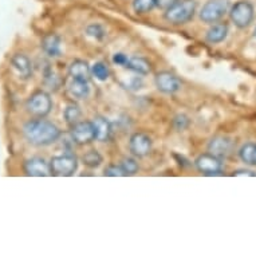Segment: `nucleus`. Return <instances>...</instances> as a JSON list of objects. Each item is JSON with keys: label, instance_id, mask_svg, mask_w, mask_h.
Returning <instances> with one entry per match:
<instances>
[{"label": "nucleus", "instance_id": "obj_19", "mask_svg": "<svg viewBox=\"0 0 256 256\" xmlns=\"http://www.w3.org/2000/svg\"><path fill=\"white\" fill-rule=\"evenodd\" d=\"M228 34V27L227 24H224V23H218V24L212 26L210 30H208V32H206V40L210 43H220L222 42L224 39L227 38Z\"/></svg>", "mask_w": 256, "mask_h": 256}, {"label": "nucleus", "instance_id": "obj_12", "mask_svg": "<svg viewBox=\"0 0 256 256\" xmlns=\"http://www.w3.org/2000/svg\"><path fill=\"white\" fill-rule=\"evenodd\" d=\"M24 172L32 177H46L51 174L50 164L40 157H32L26 161Z\"/></svg>", "mask_w": 256, "mask_h": 256}, {"label": "nucleus", "instance_id": "obj_2", "mask_svg": "<svg viewBox=\"0 0 256 256\" xmlns=\"http://www.w3.org/2000/svg\"><path fill=\"white\" fill-rule=\"evenodd\" d=\"M194 0H178L176 4L165 11V19L173 24H184L194 16L196 12Z\"/></svg>", "mask_w": 256, "mask_h": 256}, {"label": "nucleus", "instance_id": "obj_26", "mask_svg": "<svg viewBox=\"0 0 256 256\" xmlns=\"http://www.w3.org/2000/svg\"><path fill=\"white\" fill-rule=\"evenodd\" d=\"M86 32H88V35L98 39V40H101L105 36V30H104V27L101 24H90L88 27V30H86Z\"/></svg>", "mask_w": 256, "mask_h": 256}, {"label": "nucleus", "instance_id": "obj_5", "mask_svg": "<svg viewBox=\"0 0 256 256\" xmlns=\"http://www.w3.org/2000/svg\"><path fill=\"white\" fill-rule=\"evenodd\" d=\"M230 16H231V20L235 23L236 27L246 28L251 24L252 19H254V7L250 2L240 0L232 6Z\"/></svg>", "mask_w": 256, "mask_h": 256}, {"label": "nucleus", "instance_id": "obj_3", "mask_svg": "<svg viewBox=\"0 0 256 256\" xmlns=\"http://www.w3.org/2000/svg\"><path fill=\"white\" fill-rule=\"evenodd\" d=\"M228 0H208L200 11V19L204 23H216L228 11Z\"/></svg>", "mask_w": 256, "mask_h": 256}, {"label": "nucleus", "instance_id": "obj_14", "mask_svg": "<svg viewBox=\"0 0 256 256\" xmlns=\"http://www.w3.org/2000/svg\"><path fill=\"white\" fill-rule=\"evenodd\" d=\"M90 74H92V68L84 60H74L68 68V76H72V80H90Z\"/></svg>", "mask_w": 256, "mask_h": 256}, {"label": "nucleus", "instance_id": "obj_8", "mask_svg": "<svg viewBox=\"0 0 256 256\" xmlns=\"http://www.w3.org/2000/svg\"><path fill=\"white\" fill-rule=\"evenodd\" d=\"M194 165L200 172L206 176H218V174H222V160L210 153L198 156L194 161Z\"/></svg>", "mask_w": 256, "mask_h": 256}, {"label": "nucleus", "instance_id": "obj_30", "mask_svg": "<svg viewBox=\"0 0 256 256\" xmlns=\"http://www.w3.org/2000/svg\"><path fill=\"white\" fill-rule=\"evenodd\" d=\"M234 176H256V173H254L252 170H246V169H239L234 172Z\"/></svg>", "mask_w": 256, "mask_h": 256}, {"label": "nucleus", "instance_id": "obj_6", "mask_svg": "<svg viewBox=\"0 0 256 256\" xmlns=\"http://www.w3.org/2000/svg\"><path fill=\"white\" fill-rule=\"evenodd\" d=\"M52 109V101L50 96L44 92H36L27 101V110L36 117L43 118Z\"/></svg>", "mask_w": 256, "mask_h": 256}, {"label": "nucleus", "instance_id": "obj_4", "mask_svg": "<svg viewBox=\"0 0 256 256\" xmlns=\"http://www.w3.org/2000/svg\"><path fill=\"white\" fill-rule=\"evenodd\" d=\"M78 168V161L72 154H62L52 157L50 161L51 174L60 177L72 176Z\"/></svg>", "mask_w": 256, "mask_h": 256}, {"label": "nucleus", "instance_id": "obj_25", "mask_svg": "<svg viewBox=\"0 0 256 256\" xmlns=\"http://www.w3.org/2000/svg\"><path fill=\"white\" fill-rule=\"evenodd\" d=\"M121 166L124 169V172L126 173V176H133V174L138 172V164L136 162L134 158H130V157L122 160Z\"/></svg>", "mask_w": 256, "mask_h": 256}, {"label": "nucleus", "instance_id": "obj_21", "mask_svg": "<svg viewBox=\"0 0 256 256\" xmlns=\"http://www.w3.org/2000/svg\"><path fill=\"white\" fill-rule=\"evenodd\" d=\"M92 76H96V80H106L109 78L110 76V72H109V68H108V64L104 62H96L92 64Z\"/></svg>", "mask_w": 256, "mask_h": 256}, {"label": "nucleus", "instance_id": "obj_28", "mask_svg": "<svg viewBox=\"0 0 256 256\" xmlns=\"http://www.w3.org/2000/svg\"><path fill=\"white\" fill-rule=\"evenodd\" d=\"M113 62L116 63L117 66H122V68H126V66H128V62H129V58H128L125 54H122V52H118V54L113 55Z\"/></svg>", "mask_w": 256, "mask_h": 256}, {"label": "nucleus", "instance_id": "obj_9", "mask_svg": "<svg viewBox=\"0 0 256 256\" xmlns=\"http://www.w3.org/2000/svg\"><path fill=\"white\" fill-rule=\"evenodd\" d=\"M129 149L136 157H145L152 150V140L145 133H134L129 141Z\"/></svg>", "mask_w": 256, "mask_h": 256}, {"label": "nucleus", "instance_id": "obj_29", "mask_svg": "<svg viewBox=\"0 0 256 256\" xmlns=\"http://www.w3.org/2000/svg\"><path fill=\"white\" fill-rule=\"evenodd\" d=\"M178 0H156V7H158L161 10L170 8L172 6H174Z\"/></svg>", "mask_w": 256, "mask_h": 256}, {"label": "nucleus", "instance_id": "obj_18", "mask_svg": "<svg viewBox=\"0 0 256 256\" xmlns=\"http://www.w3.org/2000/svg\"><path fill=\"white\" fill-rule=\"evenodd\" d=\"M126 68H129L132 72H137L140 76H148L152 72V64L150 62L145 58H140V56H134V58H129L128 66Z\"/></svg>", "mask_w": 256, "mask_h": 256}, {"label": "nucleus", "instance_id": "obj_20", "mask_svg": "<svg viewBox=\"0 0 256 256\" xmlns=\"http://www.w3.org/2000/svg\"><path fill=\"white\" fill-rule=\"evenodd\" d=\"M240 158L247 165H256V144H246L240 148Z\"/></svg>", "mask_w": 256, "mask_h": 256}, {"label": "nucleus", "instance_id": "obj_23", "mask_svg": "<svg viewBox=\"0 0 256 256\" xmlns=\"http://www.w3.org/2000/svg\"><path fill=\"white\" fill-rule=\"evenodd\" d=\"M64 120L68 125H76V122H80V109L76 105H68L66 106V109L63 112Z\"/></svg>", "mask_w": 256, "mask_h": 256}, {"label": "nucleus", "instance_id": "obj_7", "mask_svg": "<svg viewBox=\"0 0 256 256\" xmlns=\"http://www.w3.org/2000/svg\"><path fill=\"white\" fill-rule=\"evenodd\" d=\"M96 140V130L92 121H80L72 126V141L76 145H84Z\"/></svg>", "mask_w": 256, "mask_h": 256}, {"label": "nucleus", "instance_id": "obj_17", "mask_svg": "<svg viewBox=\"0 0 256 256\" xmlns=\"http://www.w3.org/2000/svg\"><path fill=\"white\" fill-rule=\"evenodd\" d=\"M42 47L43 51L48 56H52V58H56L62 52V48H60V38H59L58 35H48V36H46V38L43 39Z\"/></svg>", "mask_w": 256, "mask_h": 256}, {"label": "nucleus", "instance_id": "obj_27", "mask_svg": "<svg viewBox=\"0 0 256 256\" xmlns=\"http://www.w3.org/2000/svg\"><path fill=\"white\" fill-rule=\"evenodd\" d=\"M105 176L109 177H124L126 176V173L124 172L121 165H109L105 169Z\"/></svg>", "mask_w": 256, "mask_h": 256}, {"label": "nucleus", "instance_id": "obj_16", "mask_svg": "<svg viewBox=\"0 0 256 256\" xmlns=\"http://www.w3.org/2000/svg\"><path fill=\"white\" fill-rule=\"evenodd\" d=\"M68 92L72 98L76 100H84L90 94V86L88 80H72V84H68Z\"/></svg>", "mask_w": 256, "mask_h": 256}, {"label": "nucleus", "instance_id": "obj_10", "mask_svg": "<svg viewBox=\"0 0 256 256\" xmlns=\"http://www.w3.org/2000/svg\"><path fill=\"white\" fill-rule=\"evenodd\" d=\"M154 82L160 92H165V94H173V92H178L181 88L180 80L168 72H158L156 76Z\"/></svg>", "mask_w": 256, "mask_h": 256}, {"label": "nucleus", "instance_id": "obj_11", "mask_svg": "<svg viewBox=\"0 0 256 256\" xmlns=\"http://www.w3.org/2000/svg\"><path fill=\"white\" fill-rule=\"evenodd\" d=\"M232 149H234V142L227 137L218 136L210 140V145H208V150L210 154L216 156L218 158L222 160L231 154Z\"/></svg>", "mask_w": 256, "mask_h": 256}, {"label": "nucleus", "instance_id": "obj_31", "mask_svg": "<svg viewBox=\"0 0 256 256\" xmlns=\"http://www.w3.org/2000/svg\"><path fill=\"white\" fill-rule=\"evenodd\" d=\"M255 36H256V28H255Z\"/></svg>", "mask_w": 256, "mask_h": 256}, {"label": "nucleus", "instance_id": "obj_13", "mask_svg": "<svg viewBox=\"0 0 256 256\" xmlns=\"http://www.w3.org/2000/svg\"><path fill=\"white\" fill-rule=\"evenodd\" d=\"M11 64H12L14 70L16 74L23 80H28L31 74H32V64L30 62V59L23 54L14 55L11 59Z\"/></svg>", "mask_w": 256, "mask_h": 256}, {"label": "nucleus", "instance_id": "obj_24", "mask_svg": "<svg viewBox=\"0 0 256 256\" xmlns=\"http://www.w3.org/2000/svg\"><path fill=\"white\" fill-rule=\"evenodd\" d=\"M156 7V0H134L133 10L137 14H148Z\"/></svg>", "mask_w": 256, "mask_h": 256}, {"label": "nucleus", "instance_id": "obj_22", "mask_svg": "<svg viewBox=\"0 0 256 256\" xmlns=\"http://www.w3.org/2000/svg\"><path fill=\"white\" fill-rule=\"evenodd\" d=\"M82 161L88 168H97V166L101 165L102 156L97 150L92 149V150H88V153H84V157H82Z\"/></svg>", "mask_w": 256, "mask_h": 256}, {"label": "nucleus", "instance_id": "obj_15", "mask_svg": "<svg viewBox=\"0 0 256 256\" xmlns=\"http://www.w3.org/2000/svg\"><path fill=\"white\" fill-rule=\"evenodd\" d=\"M92 122L94 125V130H96V140L100 142L108 141L112 136V132H113L112 130V124L104 117H96Z\"/></svg>", "mask_w": 256, "mask_h": 256}, {"label": "nucleus", "instance_id": "obj_1", "mask_svg": "<svg viewBox=\"0 0 256 256\" xmlns=\"http://www.w3.org/2000/svg\"><path fill=\"white\" fill-rule=\"evenodd\" d=\"M23 134L27 141L35 146H47L58 141L60 137V130L52 122L39 118L26 124L23 128Z\"/></svg>", "mask_w": 256, "mask_h": 256}]
</instances>
